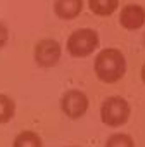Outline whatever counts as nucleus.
Returning a JSON list of instances; mask_svg holds the SVG:
<instances>
[{"label": "nucleus", "instance_id": "obj_1", "mask_svg": "<svg viewBox=\"0 0 145 147\" xmlns=\"http://www.w3.org/2000/svg\"><path fill=\"white\" fill-rule=\"evenodd\" d=\"M93 71L100 82L116 83L126 73V59L117 49H104L93 61Z\"/></svg>", "mask_w": 145, "mask_h": 147}, {"label": "nucleus", "instance_id": "obj_2", "mask_svg": "<svg viewBox=\"0 0 145 147\" xmlns=\"http://www.w3.org/2000/svg\"><path fill=\"white\" fill-rule=\"evenodd\" d=\"M100 38L99 33L92 28H78L75 30L66 42V50L76 59H83L88 57L90 54H93L99 49Z\"/></svg>", "mask_w": 145, "mask_h": 147}, {"label": "nucleus", "instance_id": "obj_3", "mask_svg": "<svg viewBox=\"0 0 145 147\" xmlns=\"http://www.w3.org/2000/svg\"><path fill=\"white\" fill-rule=\"evenodd\" d=\"M130 116H131V107H130L128 100L119 95L107 97L100 106V119L104 125H107L111 128L126 125Z\"/></svg>", "mask_w": 145, "mask_h": 147}, {"label": "nucleus", "instance_id": "obj_4", "mask_svg": "<svg viewBox=\"0 0 145 147\" xmlns=\"http://www.w3.org/2000/svg\"><path fill=\"white\" fill-rule=\"evenodd\" d=\"M90 106L88 95L81 90H67L60 97V111L69 119H80L87 114Z\"/></svg>", "mask_w": 145, "mask_h": 147}, {"label": "nucleus", "instance_id": "obj_5", "mask_svg": "<svg viewBox=\"0 0 145 147\" xmlns=\"http://www.w3.org/2000/svg\"><path fill=\"white\" fill-rule=\"evenodd\" d=\"M35 62L40 67H54L59 64L60 55H62V49L60 43L54 38H42L36 42L35 45Z\"/></svg>", "mask_w": 145, "mask_h": 147}, {"label": "nucleus", "instance_id": "obj_6", "mask_svg": "<svg viewBox=\"0 0 145 147\" xmlns=\"http://www.w3.org/2000/svg\"><path fill=\"white\" fill-rule=\"evenodd\" d=\"M119 24L128 31L140 30L145 24V9L138 4L124 5L119 12Z\"/></svg>", "mask_w": 145, "mask_h": 147}, {"label": "nucleus", "instance_id": "obj_7", "mask_svg": "<svg viewBox=\"0 0 145 147\" xmlns=\"http://www.w3.org/2000/svg\"><path fill=\"white\" fill-rule=\"evenodd\" d=\"M83 11V0H55L54 2V12L62 21H72L76 19Z\"/></svg>", "mask_w": 145, "mask_h": 147}, {"label": "nucleus", "instance_id": "obj_8", "mask_svg": "<svg viewBox=\"0 0 145 147\" xmlns=\"http://www.w3.org/2000/svg\"><path fill=\"white\" fill-rule=\"evenodd\" d=\"M88 7L95 16L107 18L117 11L119 0H88Z\"/></svg>", "mask_w": 145, "mask_h": 147}, {"label": "nucleus", "instance_id": "obj_9", "mask_svg": "<svg viewBox=\"0 0 145 147\" xmlns=\"http://www.w3.org/2000/svg\"><path fill=\"white\" fill-rule=\"evenodd\" d=\"M12 147H43V142H42L38 133H35L31 130H26V131H21V133L16 135V138L12 142Z\"/></svg>", "mask_w": 145, "mask_h": 147}, {"label": "nucleus", "instance_id": "obj_10", "mask_svg": "<svg viewBox=\"0 0 145 147\" xmlns=\"http://www.w3.org/2000/svg\"><path fill=\"white\" fill-rule=\"evenodd\" d=\"M16 114V102L5 95V94H0V125L9 123Z\"/></svg>", "mask_w": 145, "mask_h": 147}, {"label": "nucleus", "instance_id": "obj_11", "mask_svg": "<svg viewBox=\"0 0 145 147\" xmlns=\"http://www.w3.org/2000/svg\"><path fill=\"white\" fill-rule=\"evenodd\" d=\"M104 147H135V140L128 133H112L107 137Z\"/></svg>", "mask_w": 145, "mask_h": 147}, {"label": "nucleus", "instance_id": "obj_12", "mask_svg": "<svg viewBox=\"0 0 145 147\" xmlns=\"http://www.w3.org/2000/svg\"><path fill=\"white\" fill-rule=\"evenodd\" d=\"M9 42V28L7 24H4L2 21H0V49H4Z\"/></svg>", "mask_w": 145, "mask_h": 147}, {"label": "nucleus", "instance_id": "obj_13", "mask_svg": "<svg viewBox=\"0 0 145 147\" xmlns=\"http://www.w3.org/2000/svg\"><path fill=\"white\" fill-rule=\"evenodd\" d=\"M142 82L145 83V64L142 66Z\"/></svg>", "mask_w": 145, "mask_h": 147}, {"label": "nucleus", "instance_id": "obj_14", "mask_svg": "<svg viewBox=\"0 0 145 147\" xmlns=\"http://www.w3.org/2000/svg\"><path fill=\"white\" fill-rule=\"evenodd\" d=\"M142 42H143V47H145V33H143V40Z\"/></svg>", "mask_w": 145, "mask_h": 147}, {"label": "nucleus", "instance_id": "obj_15", "mask_svg": "<svg viewBox=\"0 0 145 147\" xmlns=\"http://www.w3.org/2000/svg\"><path fill=\"white\" fill-rule=\"evenodd\" d=\"M69 147H78V145H69Z\"/></svg>", "mask_w": 145, "mask_h": 147}]
</instances>
